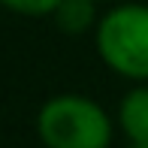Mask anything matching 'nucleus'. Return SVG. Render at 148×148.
<instances>
[{
	"label": "nucleus",
	"mask_w": 148,
	"mask_h": 148,
	"mask_svg": "<svg viewBox=\"0 0 148 148\" xmlns=\"http://www.w3.org/2000/svg\"><path fill=\"white\" fill-rule=\"evenodd\" d=\"M33 127L42 148H112L118 121L100 100L64 91L39 106Z\"/></svg>",
	"instance_id": "nucleus-1"
},
{
	"label": "nucleus",
	"mask_w": 148,
	"mask_h": 148,
	"mask_svg": "<svg viewBox=\"0 0 148 148\" xmlns=\"http://www.w3.org/2000/svg\"><path fill=\"white\" fill-rule=\"evenodd\" d=\"M0 6L21 18H51L60 0H0Z\"/></svg>",
	"instance_id": "nucleus-5"
},
{
	"label": "nucleus",
	"mask_w": 148,
	"mask_h": 148,
	"mask_svg": "<svg viewBox=\"0 0 148 148\" xmlns=\"http://www.w3.org/2000/svg\"><path fill=\"white\" fill-rule=\"evenodd\" d=\"M127 148H148V142H127Z\"/></svg>",
	"instance_id": "nucleus-6"
},
{
	"label": "nucleus",
	"mask_w": 148,
	"mask_h": 148,
	"mask_svg": "<svg viewBox=\"0 0 148 148\" xmlns=\"http://www.w3.org/2000/svg\"><path fill=\"white\" fill-rule=\"evenodd\" d=\"M115 121L127 142H148V82H130L118 100Z\"/></svg>",
	"instance_id": "nucleus-3"
},
{
	"label": "nucleus",
	"mask_w": 148,
	"mask_h": 148,
	"mask_svg": "<svg viewBox=\"0 0 148 148\" xmlns=\"http://www.w3.org/2000/svg\"><path fill=\"white\" fill-rule=\"evenodd\" d=\"M94 49L115 76L148 82V3L115 0L94 27Z\"/></svg>",
	"instance_id": "nucleus-2"
},
{
	"label": "nucleus",
	"mask_w": 148,
	"mask_h": 148,
	"mask_svg": "<svg viewBox=\"0 0 148 148\" xmlns=\"http://www.w3.org/2000/svg\"><path fill=\"white\" fill-rule=\"evenodd\" d=\"M97 3H115V0H97Z\"/></svg>",
	"instance_id": "nucleus-7"
},
{
	"label": "nucleus",
	"mask_w": 148,
	"mask_h": 148,
	"mask_svg": "<svg viewBox=\"0 0 148 148\" xmlns=\"http://www.w3.org/2000/svg\"><path fill=\"white\" fill-rule=\"evenodd\" d=\"M97 0H60V6L55 9V24L58 30L70 33V36H82V33H94L100 15H97Z\"/></svg>",
	"instance_id": "nucleus-4"
}]
</instances>
